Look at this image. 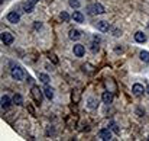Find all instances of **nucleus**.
I'll return each instance as SVG.
<instances>
[{
	"label": "nucleus",
	"instance_id": "f8f14e48",
	"mask_svg": "<svg viewBox=\"0 0 149 141\" xmlns=\"http://www.w3.org/2000/svg\"><path fill=\"white\" fill-rule=\"evenodd\" d=\"M0 103H1V109H7V108L10 106L12 100H10V97H9L7 94H4V96H1V99H0Z\"/></svg>",
	"mask_w": 149,
	"mask_h": 141
},
{
	"label": "nucleus",
	"instance_id": "6e6552de",
	"mask_svg": "<svg viewBox=\"0 0 149 141\" xmlns=\"http://www.w3.org/2000/svg\"><path fill=\"white\" fill-rule=\"evenodd\" d=\"M110 28L111 26H110V23L107 20H100V22H97V29H99L100 32H109Z\"/></svg>",
	"mask_w": 149,
	"mask_h": 141
},
{
	"label": "nucleus",
	"instance_id": "7c9ffc66",
	"mask_svg": "<svg viewBox=\"0 0 149 141\" xmlns=\"http://www.w3.org/2000/svg\"><path fill=\"white\" fill-rule=\"evenodd\" d=\"M29 1H32V3H33V4H35V3H38V1H39V0H29Z\"/></svg>",
	"mask_w": 149,
	"mask_h": 141
},
{
	"label": "nucleus",
	"instance_id": "f03ea898",
	"mask_svg": "<svg viewBox=\"0 0 149 141\" xmlns=\"http://www.w3.org/2000/svg\"><path fill=\"white\" fill-rule=\"evenodd\" d=\"M31 94H32L33 100H35L38 105H41V103H42V99H44V94L45 93H42V90H41L38 86H33V87H32V90H31Z\"/></svg>",
	"mask_w": 149,
	"mask_h": 141
},
{
	"label": "nucleus",
	"instance_id": "4be33fe9",
	"mask_svg": "<svg viewBox=\"0 0 149 141\" xmlns=\"http://www.w3.org/2000/svg\"><path fill=\"white\" fill-rule=\"evenodd\" d=\"M68 4L72 7V9H78L80 6H81V3H80V0H68Z\"/></svg>",
	"mask_w": 149,
	"mask_h": 141
},
{
	"label": "nucleus",
	"instance_id": "9d476101",
	"mask_svg": "<svg viewBox=\"0 0 149 141\" xmlns=\"http://www.w3.org/2000/svg\"><path fill=\"white\" fill-rule=\"evenodd\" d=\"M101 99H103L104 103L110 105V103L113 102V93H111L110 90H106V92H103V94H101Z\"/></svg>",
	"mask_w": 149,
	"mask_h": 141
},
{
	"label": "nucleus",
	"instance_id": "aec40b11",
	"mask_svg": "<svg viewBox=\"0 0 149 141\" xmlns=\"http://www.w3.org/2000/svg\"><path fill=\"white\" fill-rule=\"evenodd\" d=\"M13 103H16V105H22V103H23V97H22L19 93H16L15 96H13Z\"/></svg>",
	"mask_w": 149,
	"mask_h": 141
},
{
	"label": "nucleus",
	"instance_id": "a211bd4d",
	"mask_svg": "<svg viewBox=\"0 0 149 141\" xmlns=\"http://www.w3.org/2000/svg\"><path fill=\"white\" fill-rule=\"evenodd\" d=\"M38 76H39V80H41L44 85H48V83H49V76H48V74H45V73H39Z\"/></svg>",
	"mask_w": 149,
	"mask_h": 141
},
{
	"label": "nucleus",
	"instance_id": "423d86ee",
	"mask_svg": "<svg viewBox=\"0 0 149 141\" xmlns=\"http://www.w3.org/2000/svg\"><path fill=\"white\" fill-rule=\"evenodd\" d=\"M132 92H133V94H135V96H138V97H139V96H142V94L145 93L146 90L143 89V86H142V85L135 83V85H133V87H132Z\"/></svg>",
	"mask_w": 149,
	"mask_h": 141
},
{
	"label": "nucleus",
	"instance_id": "c756f323",
	"mask_svg": "<svg viewBox=\"0 0 149 141\" xmlns=\"http://www.w3.org/2000/svg\"><path fill=\"white\" fill-rule=\"evenodd\" d=\"M93 39H94L96 42H100V37H97V35H94V37H93Z\"/></svg>",
	"mask_w": 149,
	"mask_h": 141
},
{
	"label": "nucleus",
	"instance_id": "dca6fc26",
	"mask_svg": "<svg viewBox=\"0 0 149 141\" xmlns=\"http://www.w3.org/2000/svg\"><path fill=\"white\" fill-rule=\"evenodd\" d=\"M33 6H35V4L28 0L26 3H23V10H25L26 13H32V12H33Z\"/></svg>",
	"mask_w": 149,
	"mask_h": 141
},
{
	"label": "nucleus",
	"instance_id": "393cba45",
	"mask_svg": "<svg viewBox=\"0 0 149 141\" xmlns=\"http://www.w3.org/2000/svg\"><path fill=\"white\" fill-rule=\"evenodd\" d=\"M59 18L62 19V22H68V20H70V15H68L67 12H61Z\"/></svg>",
	"mask_w": 149,
	"mask_h": 141
},
{
	"label": "nucleus",
	"instance_id": "f704fd0d",
	"mask_svg": "<svg viewBox=\"0 0 149 141\" xmlns=\"http://www.w3.org/2000/svg\"><path fill=\"white\" fill-rule=\"evenodd\" d=\"M1 1H3V0H1Z\"/></svg>",
	"mask_w": 149,
	"mask_h": 141
},
{
	"label": "nucleus",
	"instance_id": "39448f33",
	"mask_svg": "<svg viewBox=\"0 0 149 141\" xmlns=\"http://www.w3.org/2000/svg\"><path fill=\"white\" fill-rule=\"evenodd\" d=\"M13 35L10 34V32H1V42L4 44V45H10V44H13Z\"/></svg>",
	"mask_w": 149,
	"mask_h": 141
},
{
	"label": "nucleus",
	"instance_id": "f257e3e1",
	"mask_svg": "<svg viewBox=\"0 0 149 141\" xmlns=\"http://www.w3.org/2000/svg\"><path fill=\"white\" fill-rule=\"evenodd\" d=\"M10 74H12V77H13L15 80H17V82H22V80L26 77L25 70H23L22 67H19V66L13 67V68H12V71H10Z\"/></svg>",
	"mask_w": 149,
	"mask_h": 141
},
{
	"label": "nucleus",
	"instance_id": "f3484780",
	"mask_svg": "<svg viewBox=\"0 0 149 141\" xmlns=\"http://www.w3.org/2000/svg\"><path fill=\"white\" fill-rule=\"evenodd\" d=\"M44 93H45V96L48 97V99H54V89L51 87V86H47L45 89H44Z\"/></svg>",
	"mask_w": 149,
	"mask_h": 141
},
{
	"label": "nucleus",
	"instance_id": "0eeeda50",
	"mask_svg": "<svg viewBox=\"0 0 149 141\" xmlns=\"http://www.w3.org/2000/svg\"><path fill=\"white\" fill-rule=\"evenodd\" d=\"M7 20L10 22V23H17L19 20H20V15L17 13V12H9V15H7Z\"/></svg>",
	"mask_w": 149,
	"mask_h": 141
},
{
	"label": "nucleus",
	"instance_id": "5701e85b",
	"mask_svg": "<svg viewBox=\"0 0 149 141\" xmlns=\"http://www.w3.org/2000/svg\"><path fill=\"white\" fill-rule=\"evenodd\" d=\"M71 97H72V102H74V103H77V102L80 100V92H78V90H72Z\"/></svg>",
	"mask_w": 149,
	"mask_h": 141
},
{
	"label": "nucleus",
	"instance_id": "7ed1b4c3",
	"mask_svg": "<svg viewBox=\"0 0 149 141\" xmlns=\"http://www.w3.org/2000/svg\"><path fill=\"white\" fill-rule=\"evenodd\" d=\"M99 138L103 141H109L111 140V131L109 130V128H103V130H100L99 131Z\"/></svg>",
	"mask_w": 149,
	"mask_h": 141
},
{
	"label": "nucleus",
	"instance_id": "2f4dec72",
	"mask_svg": "<svg viewBox=\"0 0 149 141\" xmlns=\"http://www.w3.org/2000/svg\"><path fill=\"white\" fill-rule=\"evenodd\" d=\"M146 92H148V94H149V83H148V86H146Z\"/></svg>",
	"mask_w": 149,
	"mask_h": 141
},
{
	"label": "nucleus",
	"instance_id": "20e7f679",
	"mask_svg": "<svg viewBox=\"0 0 149 141\" xmlns=\"http://www.w3.org/2000/svg\"><path fill=\"white\" fill-rule=\"evenodd\" d=\"M88 10H90V13H91V15H101V13H104V7H103L100 3H96V4L90 6V7H88Z\"/></svg>",
	"mask_w": 149,
	"mask_h": 141
},
{
	"label": "nucleus",
	"instance_id": "6ab92c4d",
	"mask_svg": "<svg viewBox=\"0 0 149 141\" xmlns=\"http://www.w3.org/2000/svg\"><path fill=\"white\" fill-rule=\"evenodd\" d=\"M139 57H141V60L143 61V63H149V52L148 51H141V54H139Z\"/></svg>",
	"mask_w": 149,
	"mask_h": 141
},
{
	"label": "nucleus",
	"instance_id": "72a5a7b5",
	"mask_svg": "<svg viewBox=\"0 0 149 141\" xmlns=\"http://www.w3.org/2000/svg\"><path fill=\"white\" fill-rule=\"evenodd\" d=\"M148 140H149V137H148Z\"/></svg>",
	"mask_w": 149,
	"mask_h": 141
},
{
	"label": "nucleus",
	"instance_id": "cd10ccee",
	"mask_svg": "<svg viewBox=\"0 0 149 141\" xmlns=\"http://www.w3.org/2000/svg\"><path fill=\"white\" fill-rule=\"evenodd\" d=\"M113 35H114V37H120V35H122V31H120L119 28H113Z\"/></svg>",
	"mask_w": 149,
	"mask_h": 141
},
{
	"label": "nucleus",
	"instance_id": "a878e982",
	"mask_svg": "<svg viewBox=\"0 0 149 141\" xmlns=\"http://www.w3.org/2000/svg\"><path fill=\"white\" fill-rule=\"evenodd\" d=\"M90 49H91L93 52L99 51V42H96V41H94V42H91V44H90Z\"/></svg>",
	"mask_w": 149,
	"mask_h": 141
},
{
	"label": "nucleus",
	"instance_id": "2eb2a0df",
	"mask_svg": "<svg viewBox=\"0 0 149 141\" xmlns=\"http://www.w3.org/2000/svg\"><path fill=\"white\" fill-rule=\"evenodd\" d=\"M135 41H136V42L143 44V42L146 41V35H145L143 32H141V31H139V32H136V34H135Z\"/></svg>",
	"mask_w": 149,
	"mask_h": 141
},
{
	"label": "nucleus",
	"instance_id": "473e14b6",
	"mask_svg": "<svg viewBox=\"0 0 149 141\" xmlns=\"http://www.w3.org/2000/svg\"><path fill=\"white\" fill-rule=\"evenodd\" d=\"M148 28H149V22H148Z\"/></svg>",
	"mask_w": 149,
	"mask_h": 141
},
{
	"label": "nucleus",
	"instance_id": "ddd939ff",
	"mask_svg": "<svg viewBox=\"0 0 149 141\" xmlns=\"http://www.w3.org/2000/svg\"><path fill=\"white\" fill-rule=\"evenodd\" d=\"M106 87H107V90H110L111 93H114L117 89H116V83H114V80L113 79H107L106 80Z\"/></svg>",
	"mask_w": 149,
	"mask_h": 141
},
{
	"label": "nucleus",
	"instance_id": "b1692460",
	"mask_svg": "<svg viewBox=\"0 0 149 141\" xmlns=\"http://www.w3.org/2000/svg\"><path fill=\"white\" fill-rule=\"evenodd\" d=\"M88 108H90V109L97 108V102H96V99H93V97H90V99H88Z\"/></svg>",
	"mask_w": 149,
	"mask_h": 141
},
{
	"label": "nucleus",
	"instance_id": "412c9836",
	"mask_svg": "<svg viewBox=\"0 0 149 141\" xmlns=\"http://www.w3.org/2000/svg\"><path fill=\"white\" fill-rule=\"evenodd\" d=\"M81 68H83L84 71H87L88 74H93V73H94V67H93V66H90V64H84Z\"/></svg>",
	"mask_w": 149,
	"mask_h": 141
},
{
	"label": "nucleus",
	"instance_id": "bb28decb",
	"mask_svg": "<svg viewBox=\"0 0 149 141\" xmlns=\"http://www.w3.org/2000/svg\"><path fill=\"white\" fill-rule=\"evenodd\" d=\"M110 130H111L113 133H116V134H120V130H119V127H117L116 124H111V127H110Z\"/></svg>",
	"mask_w": 149,
	"mask_h": 141
},
{
	"label": "nucleus",
	"instance_id": "4468645a",
	"mask_svg": "<svg viewBox=\"0 0 149 141\" xmlns=\"http://www.w3.org/2000/svg\"><path fill=\"white\" fill-rule=\"evenodd\" d=\"M71 18L74 19V22H78V23H83V22H84V15H83L81 12H78V10L74 12Z\"/></svg>",
	"mask_w": 149,
	"mask_h": 141
},
{
	"label": "nucleus",
	"instance_id": "9b49d317",
	"mask_svg": "<svg viewBox=\"0 0 149 141\" xmlns=\"http://www.w3.org/2000/svg\"><path fill=\"white\" fill-rule=\"evenodd\" d=\"M68 38L70 39H72V41H75V39H80L81 38V32L78 31V29H70V32H68Z\"/></svg>",
	"mask_w": 149,
	"mask_h": 141
},
{
	"label": "nucleus",
	"instance_id": "1a4fd4ad",
	"mask_svg": "<svg viewBox=\"0 0 149 141\" xmlns=\"http://www.w3.org/2000/svg\"><path fill=\"white\" fill-rule=\"evenodd\" d=\"M72 51H74V55L75 57H83L84 52H86V48H84L83 44H77V45H74Z\"/></svg>",
	"mask_w": 149,
	"mask_h": 141
},
{
	"label": "nucleus",
	"instance_id": "c85d7f7f",
	"mask_svg": "<svg viewBox=\"0 0 149 141\" xmlns=\"http://www.w3.org/2000/svg\"><path fill=\"white\" fill-rule=\"evenodd\" d=\"M41 26H42V23H41V22H36V23H35V29H39Z\"/></svg>",
	"mask_w": 149,
	"mask_h": 141
}]
</instances>
